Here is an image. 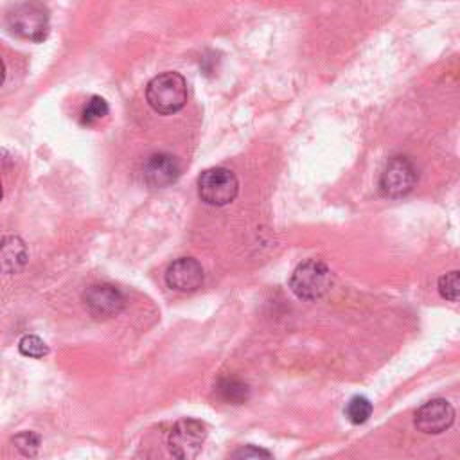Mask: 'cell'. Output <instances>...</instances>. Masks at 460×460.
Masks as SVG:
<instances>
[{
  "label": "cell",
  "mask_w": 460,
  "mask_h": 460,
  "mask_svg": "<svg viewBox=\"0 0 460 460\" xmlns=\"http://www.w3.org/2000/svg\"><path fill=\"white\" fill-rule=\"evenodd\" d=\"M142 174H144V181L149 187L164 189V187L172 185L180 178L181 167H180V162L172 155L153 153L151 156L146 158Z\"/></svg>",
  "instance_id": "cell-9"
},
{
  "label": "cell",
  "mask_w": 460,
  "mask_h": 460,
  "mask_svg": "<svg viewBox=\"0 0 460 460\" xmlns=\"http://www.w3.org/2000/svg\"><path fill=\"white\" fill-rule=\"evenodd\" d=\"M239 192V181L235 174L226 167L205 169L198 178V194L207 205L223 207L235 199Z\"/></svg>",
  "instance_id": "cell-4"
},
{
  "label": "cell",
  "mask_w": 460,
  "mask_h": 460,
  "mask_svg": "<svg viewBox=\"0 0 460 460\" xmlns=\"http://www.w3.org/2000/svg\"><path fill=\"white\" fill-rule=\"evenodd\" d=\"M438 293L449 302H460V271H447L438 279Z\"/></svg>",
  "instance_id": "cell-14"
},
{
  "label": "cell",
  "mask_w": 460,
  "mask_h": 460,
  "mask_svg": "<svg viewBox=\"0 0 460 460\" xmlns=\"http://www.w3.org/2000/svg\"><path fill=\"white\" fill-rule=\"evenodd\" d=\"M13 444L16 446V449H18L23 456L31 458V456H34V455L38 453V447H40V435H36V433H32V431H22V433H18V435L13 438Z\"/></svg>",
  "instance_id": "cell-17"
},
{
  "label": "cell",
  "mask_w": 460,
  "mask_h": 460,
  "mask_svg": "<svg viewBox=\"0 0 460 460\" xmlns=\"http://www.w3.org/2000/svg\"><path fill=\"white\" fill-rule=\"evenodd\" d=\"M108 111H110L108 102L102 97H99V95H92L86 101V104L83 106L81 119H83L84 124H93V122L104 119L108 115Z\"/></svg>",
  "instance_id": "cell-15"
},
{
  "label": "cell",
  "mask_w": 460,
  "mask_h": 460,
  "mask_svg": "<svg viewBox=\"0 0 460 460\" xmlns=\"http://www.w3.org/2000/svg\"><path fill=\"white\" fill-rule=\"evenodd\" d=\"M187 81L178 72H164L155 75L146 86V99L149 106L162 115L180 111L187 102Z\"/></svg>",
  "instance_id": "cell-1"
},
{
  "label": "cell",
  "mask_w": 460,
  "mask_h": 460,
  "mask_svg": "<svg viewBox=\"0 0 460 460\" xmlns=\"http://www.w3.org/2000/svg\"><path fill=\"white\" fill-rule=\"evenodd\" d=\"M415 181L417 171L411 160L406 156H394L386 162L379 176V189L388 198H401L413 189Z\"/></svg>",
  "instance_id": "cell-6"
},
{
  "label": "cell",
  "mask_w": 460,
  "mask_h": 460,
  "mask_svg": "<svg viewBox=\"0 0 460 460\" xmlns=\"http://www.w3.org/2000/svg\"><path fill=\"white\" fill-rule=\"evenodd\" d=\"M27 246L18 235H4L2 239V268L5 273L20 271L27 262Z\"/></svg>",
  "instance_id": "cell-11"
},
{
  "label": "cell",
  "mask_w": 460,
  "mask_h": 460,
  "mask_svg": "<svg viewBox=\"0 0 460 460\" xmlns=\"http://www.w3.org/2000/svg\"><path fill=\"white\" fill-rule=\"evenodd\" d=\"M165 282L174 291L192 293L203 284V268L192 257H180L169 264Z\"/></svg>",
  "instance_id": "cell-10"
},
{
  "label": "cell",
  "mask_w": 460,
  "mask_h": 460,
  "mask_svg": "<svg viewBox=\"0 0 460 460\" xmlns=\"http://www.w3.org/2000/svg\"><path fill=\"white\" fill-rule=\"evenodd\" d=\"M455 420V410L446 399H431L415 411V426L419 431L437 435L446 431Z\"/></svg>",
  "instance_id": "cell-8"
},
{
  "label": "cell",
  "mask_w": 460,
  "mask_h": 460,
  "mask_svg": "<svg viewBox=\"0 0 460 460\" xmlns=\"http://www.w3.org/2000/svg\"><path fill=\"white\" fill-rule=\"evenodd\" d=\"M18 350L27 356V358H43L49 354V347L47 343L34 334H25L20 341H18Z\"/></svg>",
  "instance_id": "cell-16"
},
{
  "label": "cell",
  "mask_w": 460,
  "mask_h": 460,
  "mask_svg": "<svg viewBox=\"0 0 460 460\" xmlns=\"http://www.w3.org/2000/svg\"><path fill=\"white\" fill-rule=\"evenodd\" d=\"M216 394L228 404H241L248 399L250 388L244 381L237 377H221L216 383Z\"/></svg>",
  "instance_id": "cell-12"
},
{
  "label": "cell",
  "mask_w": 460,
  "mask_h": 460,
  "mask_svg": "<svg viewBox=\"0 0 460 460\" xmlns=\"http://www.w3.org/2000/svg\"><path fill=\"white\" fill-rule=\"evenodd\" d=\"M230 460H273L271 453L261 446H253V444H248V446H241L237 447L232 455H230Z\"/></svg>",
  "instance_id": "cell-18"
},
{
  "label": "cell",
  "mask_w": 460,
  "mask_h": 460,
  "mask_svg": "<svg viewBox=\"0 0 460 460\" xmlns=\"http://www.w3.org/2000/svg\"><path fill=\"white\" fill-rule=\"evenodd\" d=\"M84 305L93 318H111L124 309L122 293L111 284H93L83 295Z\"/></svg>",
  "instance_id": "cell-7"
},
{
  "label": "cell",
  "mask_w": 460,
  "mask_h": 460,
  "mask_svg": "<svg viewBox=\"0 0 460 460\" xmlns=\"http://www.w3.org/2000/svg\"><path fill=\"white\" fill-rule=\"evenodd\" d=\"M345 415L352 424H363L372 415V402L363 395H356L347 402Z\"/></svg>",
  "instance_id": "cell-13"
},
{
  "label": "cell",
  "mask_w": 460,
  "mask_h": 460,
  "mask_svg": "<svg viewBox=\"0 0 460 460\" xmlns=\"http://www.w3.org/2000/svg\"><path fill=\"white\" fill-rule=\"evenodd\" d=\"M7 27L23 40L43 41L49 34V11L40 2L16 4L7 13Z\"/></svg>",
  "instance_id": "cell-3"
},
{
  "label": "cell",
  "mask_w": 460,
  "mask_h": 460,
  "mask_svg": "<svg viewBox=\"0 0 460 460\" xmlns=\"http://www.w3.org/2000/svg\"><path fill=\"white\" fill-rule=\"evenodd\" d=\"M207 438L205 424L198 419H181L169 431V451L176 460H194Z\"/></svg>",
  "instance_id": "cell-5"
},
{
  "label": "cell",
  "mask_w": 460,
  "mask_h": 460,
  "mask_svg": "<svg viewBox=\"0 0 460 460\" xmlns=\"http://www.w3.org/2000/svg\"><path fill=\"white\" fill-rule=\"evenodd\" d=\"M332 286V273L329 266L318 259L300 262L289 279L291 291L302 300L322 298Z\"/></svg>",
  "instance_id": "cell-2"
}]
</instances>
